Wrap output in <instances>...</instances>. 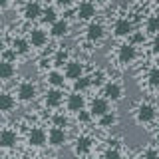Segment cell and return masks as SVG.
<instances>
[{
	"label": "cell",
	"instance_id": "cell-23",
	"mask_svg": "<svg viewBox=\"0 0 159 159\" xmlns=\"http://www.w3.org/2000/svg\"><path fill=\"white\" fill-rule=\"evenodd\" d=\"M145 32L151 34V36H157L159 34V16L157 14H153V16H149L145 20Z\"/></svg>",
	"mask_w": 159,
	"mask_h": 159
},
{
	"label": "cell",
	"instance_id": "cell-20",
	"mask_svg": "<svg viewBox=\"0 0 159 159\" xmlns=\"http://www.w3.org/2000/svg\"><path fill=\"white\" fill-rule=\"evenodd\" d=\"M14 106H16V99H14V96H10V93H6V92L0 93V113L12 111Z\"/></svg>",
	"mask_w": 159,
	"mask_h": 159
},
{
	"label": "cell",
	"instance_id": "cell-36",
	"mask_svg": "<svg viewBox=\"0 0 159 159\" xmlns=\"http://www.w3.org/2000/svg\"><path fill=\"white\" fill-rule=\"evenodd\" d=\"M4 52V40H2V36H0V54Z\"/></svg>",
	"mask_w": 159,
	"mask_h": 159
},
{
	"label": "cell",
	"instance_id": "cell-26",
	"mask_svg": "<svg viewBox=\"0 0 159 159\" xmlns=\"http://www.w3.org/2000/svg\"><path fill=\"white\" fill-rule=\"evenodd\" d=\"M147 84L151 88H159V68H151L147 74Z\"/></svg>",
	"mask_w": 159,
	"mask_h": 159
},
{
	"label": "cell",
	"instance_id": "cell-15",
	"mask_svg": "<svg viewBox=\"0 0 159 159\" xmlns=\"http://www.w3.org/2000/svg\"><path fill=\"white\" fill-rule=\"evenodd\" d=\"M18 141V135L14 129H0V147L2 149H10L14 147Z\"/></svg>",
	"mask_w": 159,
	"mask_h": 159
},
{
	"label": "cell",
	"instance_id": "cell-35",
	"mask_svg": "<svg viewBox=\"0 0 159 159\" xmlns=\"http://www.w3.org/2000/svg\"><path fill=\"white\" fill-rule=\"evenodd\" d=\"M8 4H10V0H0V12L8 8Z\"/></svg>",
	"mask_w": 159,
	"mask_h": 159
},
{
	"label": "cell",
	"instance_id": "cell-22",
	"mask_svg": "<svg viewBox=\"0 0 159 159\" xmlns=\"http://www.w3.org/2000/svg\"><path fill=\"white\" fill-rule=\"evenodd\" d=\"M89 149H92V139H89L88 135H80L76 139V153H88Z\"/></svg>",
	"mask_w": 159,
	"mask_h": 159
},
{
	"label": "cell",
	"instance_id": "cell-38",
	"mask_svg": "<svg viewBox=\"0 0 159 159\" xmlns=\"http://www.w3.org/2000/svg\"><path fill=\"white\" fill-rule=\"evenodd\" d=\"M155 135H157V139H159V127H157V131H155Z\"/></svg>",
	"mask_w": 159,
	"mask_h": 159
},
{
	"label": "cell",
	"instance_id": "cell-37",
	"mask_svg": "<svg viewBox=\"0 0 159 159\" xmlns=\"http://www.w3.org/2000/svg\"><path fill=\"white\" fill-rule=\"evenodd\" d=\"M89 2H93V4H102V2H106V0H89Z\"/></svg>",
	"mask_w": 159,
	"mask_h": 159
},
{
	"label": "cell",
	"instance_id": "cell-40",
	"mask_svg": "<svg viewBox=\"0 0 159 159\" xmlns=\"http://www.w3.org/2000/svg\"><path fill=\"white\" fill-rule=\"evenodd\" d=\"M6 159H12V157H6Z\"/></svg>",
	"mask_w": 159,
	"mask_h": 159
},
{
	"label": "cell",
	"instance_id": "cell-31",
	"mask_svg": "<svg viewBox=\"0 0 159 159\" xmlns=\"http://www.w3.org/2000/svg\"><path fill=\"white\" fill-rule=\"evenodd\" d=\"M78 119H80L82 123H88L89 119H92V113L86 111V109H82V111H78Z\"/></svg>",
	"mask_w": 159,
	"mask_h": 159
},
{
	"label": "cell",
	"instance_id": "cell-27",
	"mask_svg": "<svg viewBox=\"0 0 159 159\" xmlns=\"http://www.w3.org/2000/svg\"><path fill=\"white\" fill-rule=\"evenodd\" d=\"M98 119H99V125H102V127H111L113 123L117 121V119H116V116H113L111 111H107L106 116H102V117H98Z\"/></svg>",
	"mask_w": 159,
	"mask_h": 159
},
{
	"label": "cell",
	"instance_id": "cell-17",
	"mask_svg": "<svg viewBox=\"0 0 159 159\" xmlns=\"http://www.w3.org/2000/svg\"><path fill=\"white\" fill-rule=\"evenodd\" d=\"M62 102H64V93L60 92L58 88H52V89L46 93V98H44V103H46L48 107H58Z\"/></svg>",
	"mask_w": 159,
	"mask_h": 159
},
{
	"label": "cell",
	"instance_id": "cell-7",
	"mask_svg": "<svg viewBox=\"0 0 159 159\" xmlns=\"http://www.w3.org/2000/svg\"><path fill=\"white\" fill-rule=\"evenodd\" d=\"M135 119L137 123H151L155 119V107L149 106V103H141L135 111Z\"/></svg>",
	"mask_w": 159,
	"mask_h": 159
},
{
	"label": "cell",
	"instance_id": "cell-13",
	"mask_svg": "<svg viewBox=\"0 0 159 159\" xmlns=\"http://www.w3.org/2000/svg\"><path fill=\"white\" fill-rule=\"evenodd\" d=\"M103 34H106V30L99 22H89L88 28H86V38L89 42H99V40L103 38Z\"/></svg>",
	"mask_w": 159,
	"mask_h": 159
},
{
	"label": "cell",
	"instance_id": "cell-29",
	"mask_svg": "<svg viewBox=\"0 0 159 159\" xmlns=\"http://www.w3.org/2000/svg\"><path fill=\"white\" fill-rule=\"evenodd\" d=\"M68 60V54L64 52V50H58V54H56V60H54V62H56V66H62L64 62H66Z\"/></svg>",
	"mask_w": 159,
	"mask_h": 159
},
{
	"label": "cell",
	"instance_id": "cell-4",
	"mask_svg": "<svg viewBox=\"0 0 159 159\" xmlns=\"http://www.w3.org/2000/svg\"><path fill=\"white\" fill-rule=\"evenodd\" d=\"M107 111H109V99H106V98L92 99V103H89V113H92V117H102V116H106Z\"/></svg>",
	"mask_w": 159,
	"mask_h": 159
},
{
	"label": "cell",
	"instance_id": "cell-9",
	"mask_svg": "<svg viewBox=\"0 0 159 159\" xmlns=\"http://www.w3.org/2000/svg\"><path fill=\"white\" fill-rule=\"evenodd\" d=\"M66 141H68V135L62 127H52L48 131V143L52 147H62Z\"/></svg>",
	"mask_w": 159,
	"mask_h": 159
},
{
	"label": "cell",
	"instance_id": "cell-5",
	"mask_svg": "<svg viewBox=\"0 0 159 159\" xmlns=\"http://www.w3.org/2000/svg\"><path fill=\"white\" fill-rule=\"evenodd\" d=\"M42 4L38 2V0H30V2L24 6V12L22 16L28 20V22H34V20H40V16H42Z\"/></svg>",
	"mask_w": 159,
	"mask_h": 159
},
{
	"label": "cell",
	"instance_id": "cell-33",
	"mask_svg": "<svg viewBox=\"0 0 159 159\" xmlns=\"http://www.w3.org/2000/svg\"><path fill=\"white\" fill-rule=\"evenodd\" d=\"M151 52L159 56V34H157V36H153V42H151Z\"/></svg>",
	"mask_w": 159,
	"mask_h": 159
},
{
	"label": "cell",
	"instance_id": "cell-2",
	"mask_svg": "<svg viewBox=\"0 0 159 159\" xmlns=\"http://www.w3.org/2000/svg\"><path fill=\"white\" fill-rule=\"evenodd\" d=\"M137 58V52H135V46L133 44H121L117 50V62L123 64V66H127V64H131L133 60Z\"/></svg>",
	"mask_w": 159,
	"mask_h": 159
},
{
	"label": "cell",
	"instance_id": "cell-18",
	"mask_svg": "<svg viewBox=\"0 0 159 159\" xmlns=\"http://www.w3.org/2000/svg\"><path fill=\"white\" fill-rule=\"evenodd\" d=\"M12 52L16 56H24V54L30 52V42L28 38H14L12 40Z\"/></svg>",
	"mask_w": 159,
	"mask_h": 159
},
{
	"label": "cell",
	"instance_id": "cell-11",
	"mask_svg": "<svg viewBox=\"0 0 159 159\" xmlns=\"http://www.w3.org/2000/svg\"><path fill=\"white\" fill-rule=\"evenodd\" d=\"M46 141H48V135H46V131H44L42 127H32L28 131V143H30V145L42 147Z\"/></svg>",
	"mask_w": 159,
	"mask_h": 159
},
{
	"label": "cell",
	"instance_id": "cell-25",
	"mask_svg": "<svg viewBox=\"0 0 159 159\" xmlns=\"http://www.w3.org/2000/svg\"><path fill=\"white\" fill-rule=\"evenodd\" d=\"M92 86V78H86V76H82L80 80H76L74 82V92H78V93H82V92H86V89Z\"/></svg>",
	"mask_w": 159,
	"mask_h": 159
},
{
	"label": "cell",
	"instance_id": "cell-14",
	"mask_svg": "<svg viewBox=\"0 0 159 159\" xmlns=\"http://www.w3.org/2000/svg\"><path fill=\"white\" fill-rule=\"evenodd\" d=\"M103 96H106V99L117 102V99H121V96H123V89L117 82H107L106 86H103Z\"/></svg>",
	"mask_w": 159,
	"mask_h": 159
},
{
	"label": "cell",
	"instance_id": "cell-24",
	"mask_svg": "<svg viewBox=\"0 0 159 159\" xmlns=\"http://www.w3.org/2000/svg\"><path fill=\"white\" fill-rule=\"evenodd\" d=\"M56 20H58L56 8H46V10H42V16H40V22H42V24H50V26H52Z\"/></svg>",
	"mask_w": 159,
	"mask_h": 159
},
{
	"label": "cell",
	"instance_id": "cell-1",
	"mask_svg": "<svg viewBox=\"0 0 159 159\" xmlns=\"http://www.w3.org/2000/svg\"><path fill=\"white\" fill-rule=\"evenodd\" d=\"M76 16H78V20H82V22H92L93 16H96V4L89 2V0L80 2L78 8H76Z\"/></svg>",
	"mask_w": 159,
	"mask_h": 159
},
{
	"label": "cell",
	"instance_id": "cell-16",
	"mask_svg": "<svg viewBox=\"0 0 159 159\" xmlns=\"http://www.w3.org/2000/svg\"><path fill=\"white\" fill-rule=\"evenodd\" d=\"M68 30H70V24L66 22V20L58 18L56 22L50 26V36H52V38H64L68 34Z\"/></svg>",
	"mask_w": 159,
	"mask_h": 159
},
{
	"label": "cell",
	"instance_id": "cell-12",
	"mask_svg": "<svg viewBox=\"0 0 159 159\" xmlns=\"http://www.w3.org/2000/svg\"><path fill=\"white\" fill-rule=\"evenodd\" d=\"M84 106H86V98L82 96V93H78V92H74V93H70L68 99H66V107L70 109V111H74V113H78V111H82Z\"/></svg>",
	"mask_w": 159,
	"mask_h": 159
},
{
	"label": "cell",
	"instance_id": "cell-34",
	"mask_svg": "<svg viewBox=\"0 0 159 159\" xmlns=\"http://www.w3.org/2000/svg\"><path fill=\"white\" fill-rule=\"evenodd\" d=\"M143 159H159V153L155 151V149H147L145 155H143Z\"/></svg>",
	"mask_w": 159,
	"mask_h": 159
},
{
	"label": "cell",
	"instance_id": "cell-28",
	"mask_svg": "<svg viewBox=\"0 0 159 159\" xmlns=\"http://www.w3.org/2000/svg\"><path fill=\"white\" fill-rule=\"evenodd\" d=\"M68 125V117L64 116V113H56V116H54V127H66Z\"/></svg>",
	"mask_w": 159,
	"mask_h": 159
},
{
	"label": "cell",
	"instance_id": "cell-10",
	"mask_svg": "<svg viewBox=\"0 0 159 159\" xmlns=\"http://www.w3.org/2000/svg\"><path fill=\"white\" fill-rule=\"evenodd\" d=\"M84 76V66L80 62H66V68H64V78L76 82Z\"/></svg>",
	"mask_w": 159,
	"mask_h": 159
},
{
	"label": "cell",
	"instance_id": "cell-8",
	"mask_svg": "<svg viewBox=\"0 0 159 159\" xmlns=\"http://www.w3.org/2000/svg\"><path fill=\"white\" fill-rule=\"evenodd\" d=\"M36 98V86H34L32 82H22L18 86V99L24 103L32 102V99Z\"/></svg>",
	"mask_w": 159,
	"mask_h": 159
},
{
	"label": "cell",
	"instance_id": "cell-6",
	"mask_svg": "<svg viewBox=\"0 0 159 159\" xmlns=\"http://www.w3.org/2000/svg\"><path fill=\"white\" fill-rule=\"evenodd\" d=\"M28 42H30V48H44L48 44V34L42 28H34L28 34Z\"/></svg>",
	"mask_w": 159,
	"mask_h": 159
},
{
	"label": "cell",
	"instance_id": "cell-3",
	"mask_svg": "<svg viewBox=\"0 0 159 159\" xmlns=\"http://www.w3.org/2000/svg\"><path fill=\"white\" fill-rule=\"evenodd\" d=\"M133 34V24L127 18H119L113 24V36L116 38H129Z\"/></svg>",
	"mask_w": 159,
	"mask_h": 159
},
{
	"label": "cell",
	"instance_id": "cell-30",
	"mask_svg": "<svg viewBox=\"0 0 159 159\" xmlns=\"http://www.w3.org/2000/svg\"><path fill=\"white\" fill-rule=\"evenodd\" d=\"M103 159H121V155H119L117 149H107V151L103 153Z\"/></svg>",
	"mask_w": 159,
	"mask_h": 159
},
{
	"label": "cell",
	"instance_id": "cell-39",
	"mask_svg": "<svg viewBox=\"0 0 159 159\" xmlns=\"http://www.w3.org/2000/svg\"><path fill=\"white\" fill-rule=\"evenodd\" d=\"M82 159H89V157H82Z\"/></svg>",
	"mask_w": 159,
	"mask_h": 159
},
{
	"label": "cell",
	"instance_id": "cell-21",
	"mask_svg": "<svg viewBox=\"0 0 159 159\" xmlns=\"http://www.w3.org/2000/svg\"><path fill=\"white\" fill-rule=\"evenodd\" d=\"M46 80H48V84L52 88H62L64 86V74H60L58 70H52V72H48V76H46Z\"/></svg>",
	"mask_w": 159,
	"mask_h": 159
},
{
	"label": "cell",
	"instance_id": "cell-19",
	"mask_svg": "<svg viewBox=\"0 0 159 159\" xmlns=\"http://www.w3.org/2000/svg\"><path fill=\"white\" fill-rule=\"evenodd\" d=\"M16 74V68H14V62H8V60H0V80L6 82V80L14 78Z\"/></svg>",
	"mask_w": 159,
	"mask_h": 159
},
{
	"label": "cell",
	"instance_id": "cell-32",
	"mask_svg": "<svg viewBox=\"0 0 159 159\" xmlns=\"http://www.w3.org/2000/svg\"><path fill=\"white\" fill-rule=\"evenodd\" d=\"M72 4H74V0H56V6H58V8H64V10L70 8Z\"/></svg>",
	"mask_w": 159,
	"mask_h": 159
}]
</instances>
